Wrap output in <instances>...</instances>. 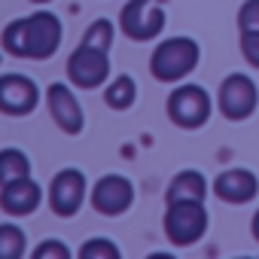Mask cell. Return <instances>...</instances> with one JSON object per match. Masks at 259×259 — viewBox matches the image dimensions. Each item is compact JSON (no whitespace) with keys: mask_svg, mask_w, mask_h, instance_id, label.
<instances>
[{"mask_svg":"<svg viewBox=\"0 0 259 259\" xmlns=\"http://www.w3.org/2000/svg\"><path fill=\"white\" fill-rule=\"evenodd\" d=\"M31 177V159L19 147H4L0 150V186H7L13 180Z\"/></svg>","mask_w":259,"mask_h":259,"instance_id":"2e32d148","label":"cell"},{"mask_svg":"<svg viewBox=\"0 0 259 259\" xmlns=\"http://www.w3.org/2000/svg\"><path fill=\"white\" fill-rule=\"evenodd\" d=\"M0 61H4V55H0Z\"/></svg>","mask_w":259,"mask_h":259,"instance_id":"d4e9b609","label":"cell"},{"mask_svg":"<svg viewBox=\"0 0 259 259\" xmlns=\"http://www.w3.org/2000/svg\"><path fill=\"white\" fill-rule=\"evenodd\" d=\"M85 195H89V180L79 168H61L46 189V201H49L52 213L61 220L76 217L85 204Z\"/></svg>","mask_w":259,"mask_h":259,"instance_id":"52a82bcc","label":"cell"},{"mask_svg":"<svg viewBox=\"0 0 259 259\" xmlns=\"http://www.w3.org/2000/svg\"><path fill=\"white\" fill-rule=\"evenodd\" d=\"M67 79L76 89H101L110 79V49H98L89 43H79L67 55Z\"/></svg>","mask_w":259,"mask_h":259,"instance_id":"8992f818","label":"cell"},{"mask_svg":"<svg viewBox=\"0 0 259 259\" xmlns=\"http://www.w3.org/2000/svg\"><path fill=\"white\" fill-rule=\"evenodd\" d=\"M207 207L204 201H168L165 235L174 247H192L207 235Z\"/></svg>","mask_w":259,"mask_h":259,"instance_id":"3957f363","label":"cell"},{"mask_svg":"<svg viewBox=\"0 0 259 259\" xmlns=\"http://www.w3.org/2000/svg\"><path fill=\"white\" fill-rule=\"evenodd\" d=\"M201 61V46L186 37V34H177V37H168L162 40L153 55H150V73L159 79V82H183Z\"/></svg>","mask_w":259,"mask_h":259,"instance_id":"7a4b0ae2","label":"cell"},{"mask_svg":"<svg viewBox=\"0 0 259 259\" xmlns=\"http://www.w3.org/2000/svg\"><path fill=\"white\" fill-rule=\"evenodd\" d=\"M31 256L34 259H70V247L58 238H46L31 250Z\"/></svg>","mask_w":259,"mask_h":259,"instance_id":"ffe728a7","label":"cell"},{"mask_svg":"<svg viewBox=\"0 0 259 259\" xmlns=\"http://www.w3.org/2000/svg\"><path fill=\"white\" fill-rule=\"evenodd\" d=\"M89 201L101 217H122L135 204V183L125 174H104L89 189Z\"/></svg>","mask_w":259,"mask_h":259,"instance_id":"9c48e42d","label":"cell"},{"mask_svg":"<svg viewBox=\"0 0 259 259\" xmlns=\"http://www.w3.org/2000/svg\"><path fill=\"white\" fill-rule=\"evenodd\" d=\"M43 201H46V192L34 177H22V180H13L7 186H0V210L7 217H13V220L31 217Z\"/></svg>","mask_w":259,"mask_h":259,"instance_id":"7c38bea8","label":"cell"},{"mask_svg":"<svg viewBox=\"0 0 259 259\" xmlns=\"http://www.w3.org/2000/svg\"><path fill=\"white\" fill-rule=\"evenodd\" d=\"M61 40H64V25L46 7L34 10L31 16L13 19L0 34V43L10 55L28 61H49L61 49Z\"/></svg>","mask_w":259,"mask_h":259,"instance_id":"6da1fadb","label":"cell"},{"mask_svg":"<svg viewBox=\"0 0 259 259\" xmlns=\"http://www.w3.org/2000/svg\"><path fill=\"white\" fill-rule=\"evenodd\" d=\"M40 107V85L25 73H4L0 76V113L4 116H31Z\"/></svg>","mask_w":259,"mask_h":259,"instance_id":"30bf717a","label":"cell"},{"mask_svg":"<svg viewBox=\"0 0 259 259\" xmlns=\"http://www.w3.org/2000/svg\"><path fill=\"white\" fill-rule=\"evenodd\" d=\"M238 28L241 31H259V0H244V4H241Z\"/></svg>","mask_w":259,"mask_h":259,"instance_id":"7402d4cb","label":"cell"},{"mask_svg":"<svg viewBox=\"0 0 259 259\" xmlns=\"http://www.w3.org/2000/svg\"><path fill=\"white\" fill-rule=\"evenodd\" d=\"M28 4H37V7H43V4H52V0H28Z\"/></svg>","mask_w":259,"mask_h":259,"instance_id":"cb8c5ba5","label":"cell"},{"mask_svg":"<svg viewBox=\"0 0 259 259\" xmlns=\"http://www.w3.org/2000/svg\"><path fill=\"white\" fill-rule=\"evenodd\" d=\"M113 37H116L113 22L110 19H95L85 28V34H82L79 43H89V46H98V49H113Z\"/></svg>","mask_w":259,"mask_h":259,"instance_id":"ac0fdd59","label":"cell"},{"mask_svg":"<svg viewBox=\"0 0 259 259\" xmlns=\"http://www.w3.org/2000/svg\"><path fill=\"white\" fill-rule=\"evenodd\" d=\"M210 189L226 204H247L259 195V177L247 168H229V171L217 174Z\"/></svg>","mask_w":259,"mask_h":259,"instance_id":"4fadbf2b","label":"cell"},{"mask_svg":"<svg viewBox=\"0 0 259 259\" xmlns=\"http://www.w3.org/2000/svg\"><path fill=\"white\" fill-rule=\"evenodd\" d=\"M210 113H213V101H210L207 89L198 82H180L168 95V119L174 125L186 128V132L207 125Z\"/></svg>","mask_w":259,"mask_h":259,"instance_id":"277c9868","label":"cell"},{"mask_svg":"<svg viewBox=\"0 0 259 259\" xmlns=\"http://www.w3.org/2000/svg\"><path fill=\"white\" fill-rule=\"evenodd\" d=\"M241 55L250 67L259 70V31H241Z\"/></svg>","mask_w":259,"mask_h":259,"instance_id":"44dd1931","label":"cell"},{"mask_svg":"<svg viewBox=\"0 0 259 259\" xmlns=\"http://www.w3.org/2000/svg\"><path fill=\"white\" fill-rule=\"evenodd\" d=\"M250 232H253V238H256V244H259V210H256L253 220H250Z\"/></svg>","mask_w":259,"mask_h":259,"instance_id":"603a6c76","label":"cell"},{"mask_svg":"<svg viewBox=\"0 0 259 259\" xmlns=\"http://www.w3.org/2000/svg\"><path fill=\"white\" fill-rule=\"evenodd\" d=\"M217 107L229 122H244L256 113L259 107V89L247 73H229L220 82L217 92Z\"/></svg>","mask_w":259,"mask_h":259,"instance_id":"ba28073f","label":"cell"},{"mask_svg":"<svg viewBox=\"0 0 259 259\" xmlns=\"http://www.w3.org/2000/svg\"><path fill=\"white\" fill-rule=\"evenodd\" d=\"M119 256H122V250L110 238H89L79 247V259H119Z\"/></svg>","mask_w":259,"mask_h":259,"instance_id":"d6986e66","label":"cell"},{"mask_svg":"<svg viewBox=\"0 0 259 259\" xmlns=\"http://www.w3.org/2000/svg\"><path fill=\"white\" fill-rule=\"evenodd\" d=\"M165 22H168V16L156 0H128L119 13L122 34L135 43H150V40L162 37Z\"/></svg>","mask_w":259,"mask_h":259,"instance_id":"5b68a950","label":"cell"},{"mask_svg":"<svg viewBox=\"0 0 259 259\" xmlns=\"http://www.w3.org/2000/svg\"><path fill=\"white\" fill-rule=\"evenodd\" d=\"M135 101H138V82H135V76L119 73V76H113V79L107 82V89H104V104H107L110 110L125 113V110L135 107Z\"/></svg>","mask_w":259,"mask_h":259,"instance_id":"9a60e30c","label":"cell"},{"mask_svg":"<svg viewBox=\"0 0 259 259\" xmlns=\"http://www.w3.org/2000/svg\"><path fill=\"white\" fill-rule=\"evenodd\" d=\"M207 180L201 171H180L171 183H168V192H165V201H204L207 198Z\"/></svg>","mask_w":259,"mask_h":259,"instance_id":"5bb4252c","label":"cell"},{"mask_svg":"<svg viewBox=\"0 0 259 259\" xmlns=\"http://www.w3.org/2000/svg\"><path fill=\"white\" fill-rule=\"evenodd\" d=\"M28 253V235L19 223H0V259H22Z\"/></svg>","mask_w":259,"mask_h":259,"instance_id":"e0dca14e","label":"cell"},{"mask_svg":"<svg viewBox=\"0 0 259 259\" xmlns=\"http://www.w3.org/2000/svg\"><path fill=\"white\" fill-rule=\"evenodd\" d=\"M46 107H49L52 122L61 128L64 135H70V138L82 135V128H85V113H82V104H79V98L73 95V89H70L67 82H52V85H46Z\"/></svg>","mask_w":259,"mask_h":259,"instance_id":"8fae6325","label":"cell"}]
</instances>
